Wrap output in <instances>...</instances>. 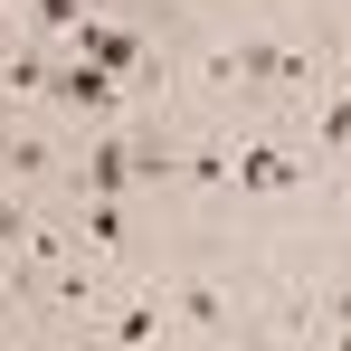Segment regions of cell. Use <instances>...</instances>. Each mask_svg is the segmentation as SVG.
<instances>
[{
  "label": "cell",
  "instance_id": "obj_3",
  "mask_svg": "<svg viewBox=\"0 0 351 351\" xmlns=\"http://www.w3.org/2000/svg\"><path fill=\"white\" fill-rule=\"evenodd\" d=\"M219 180H237V190H294V180H304V162H294V152H276V143H237L228 162H219Z\"/></svg>",
  "mask_w": 351,
  "mask_h": 351
},
{
  "label": "cell",
  "instance_id": "obj_2",
  "mask_svg": "<svg viewBox=\"0 0 351 351\" xmlns=\"http://www.w3.org/2000/svg\"><path fill=\"white\" fill-rule=\"evenodd\" d=\"M66 48H76L86 66H105V76H143V66H152V48H143L133 29H114V19H95V10L66 29Z\"/></svg>",
  "mask_w": 351,
  "mask_h": 351
},
{
  "label": "cell",
  "instance_id": "obj_10",
  "mask_svg": "<svg viewBox=\"0 0 351 351\" xmlns=\"http://www.w3.org/2000/svg\"><path fill=\"white\" fill-rule=\"evenodd\" d=\"M0 58H10V48H0Z\"/></svg>",
  "mask_w": 351,
  "mask_h": 351
},
{
  "label": "cell",
  "instance_id": "obj_5",
  "mask_svg": "<svg viewBox=\"0 0 351 351\" xmlns=\"http://www.w3.org/2000/svg\"><path fill=\"white\" fill-rule=\"evenodd\" d=\"M29 237H38L29 199H10V190H0V256H19V266H29Z\"/></svg>",
  "mask_w": 351,
  "mask_h": 351
},
{
  "label": "cell",
  "instance_id": "obj_7",
  "mask_svg": "<svg viewBox=\"0 0 351 351\" xmlns=\"http://www.w3.org/2000/svg\"><path fill=\"white\" fill-rule=\"evenodd\" d=\"M152 332H162V304H152V294H143V304H123V313H114V342H152Z\"/></svg>",
  "mask_w": 351,
  "mask_h": 351
},
{
  "label": "cell",
  "instance_id": "obj_8",
  "mask_svg": "<svg viewBox=\"0 0 351 351\" xmlns=\"http://www.w3.org/2000/svg\"><path fill=\"white\" fill-rule=\"evenodd\" d=\"M180 313H190L199 332H209V323H228V304H219V294H209V285H190V294H180Z\"/></svg>",
  "mask_w": 351,
  "mask_h": 351
},
{
  "label": "cell",
  "instance_id": "obj_1",
  "mask_svg": "<svg viewBox=\"0 0 351 351\" xmlns=\"http://www.w3.org/2000/svg\"><path fill=\"white\" fill-rule=\"evenodd\" d=\"M48 95H58L66 114H95V123H114V114H123V76H105V66H86L76 48L58 58V76H48Z\"/></svg>",
  "mask_w": 351,
  "mask_h": 351
},
{
  "label": "cell",
  "instance_id": "obj_4",
  "mask_svg": "<svg viewBox=\"0 0 351 351\" xmlns=\"http://www.w3.org/2000/svg\"><path fill=\"white\" fill-rule=\"evenodd\" d=\"M48 76H58L48 48H10V58H0V86H10V95H48Z\"/></svg>",
  "mask_w": 351,
  "mask_h": 351
},
{
  "label": "cell",
  "instance_id": "obj_6",
  "mask_svg": "<svg viewBox=\"0 0 351 351\" xmlns=\"http://www.w3.org/2000/svg\"><path fill=\"white\" fill-rule=\"evenodd\" d=\"M313 143H323V152H351V95H332V105L313 114Z\"/></svg>",
  "mask_w": 351,
  "mask_h": 351
},
{
  "label": "cell",
  "instance_id": "obj_9",
  "mask_svg": "<svg viewBox=\"0 0 351 351\" xmlns=\"http://www.w3.org/2000/svg\"><path fill=\"white\" fill-rule=\"evenodd\" d=\"M342 38H351V10H342Z\"/></svg>",
  "mask_w": 351,
  "mask_h": 351
}]
</instances>
